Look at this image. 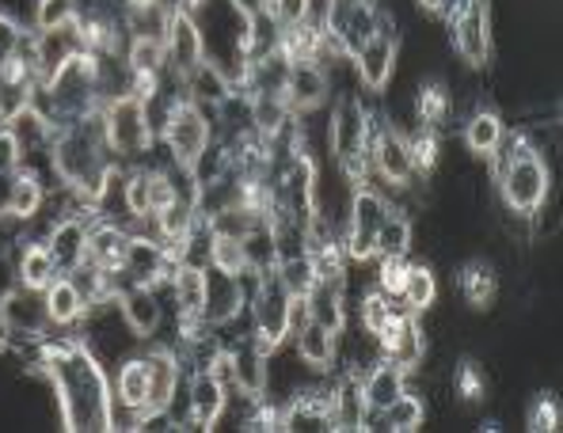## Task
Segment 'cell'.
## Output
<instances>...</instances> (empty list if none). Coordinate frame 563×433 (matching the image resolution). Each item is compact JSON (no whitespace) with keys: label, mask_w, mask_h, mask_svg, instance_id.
<instances>
[{"label":"cell","mask_w":563,"mask_h":433,"mask_svg":"<svg viewBox=\"0 0 563 433\" xmlns=\"http://www.w3.org/2000/svg\"><path fill=\"white\" fill-rule=\"evenodd\" d=\"M46 206V182L43 175L35 168H23L15 171L12 187H8V202H4V213L0 216H12V221H31V216H38Z\"/></svg>","instance_id":"obj_26"},{"label":"cell","mask_w":563,"mask_h":433,"mask_svg":"<svg viewBox=\"0 0 563 433\" xmlns=\"http://www.w3.org/2000/svg\"><path fill=\"white\" fill-rule=\"evenodd\" d=\"M416 4L422 8L427 15H442V8H445V0H416Z\"/></svg>","instance_id":"obj_49"},{"label":"cell","mask_w":563,"mask_h":433,"mask_svg":"<svg viewBox=\"0 0 563 433\" xmlns=\"http://www.w3.org/2000/svg\"><path fill=\"white\" fill-rule=\"evenodd\" d=\"M130 240H134V232L122 229L119 221L92 224V229H88V266H96V270H103V274H122Z\"/></svg>","instance_id":"obj_19"},{"label":"cell","mask_w":563,"mask_h":433,"mask_svg":"<svg viewBox=\"0 0 563 433\" xmlns=\"http://www.w3.org/2000/svg\"><path fill=\"white\" fill-rule=\"evenodd\" d=\"M404 391H408V373L396 362H388V357L369 369V377H362V396H366L369 414H380L388 403H396Z\"/></svg>","instance_id":"obj_27"},{"label":"cell","mask_w":563,"mask_h":433,"mask_svg":"<svg viewBox=\"0 0 563 433\" xmlns=\"http://www.w3.org/2000/svg\"><path fill=\"white\" fill-rule=\"evenodd\" d=\"M23 164V148L15 141V133L8 126H0V213H4V202H8V187H12L15 171Z\"/></svg>","instance_id":"obj_41"},{"label":"cell","mask_w":563,"mask_h":433,"mask_svg":"<svg viewBox=\"0 0 563 433\" xmlns=\"http://www.w3.org/2000/svg\"><path fill=\"white\" fill-rule=\"evenodd\" d=\"M126 69L130 73H164V69H168L164 38H130V46H126Z\"/></svg>","instance_id":"obj_37"},{"label":"cell","mask_w":563,"mask_h":433,"mask_svg":"<svg viewBox=\"0 0 563 433\" xmlns=\"http://www.w3.org/2000/svg\"><path fill=\"white\" fill-rule=\"evenodd\" d=\"M294 343H297V357H301L305 365H312L317 373L331 369V362H335V343H339V335H331L324 323L309 320V323H305V327L294 335Z\"/></svg>","instance_id":"obj_29"},{"label":"cell","mask_w":563,"mask_h":433,"mask_svg":"<svg viewBox=\"0 0 563 433\" xmlns=\"http://www.w3.org/2000/svg\"><path fill=\"white\" fill-rule=\"evenodd\" d=\"M114 308L122 312V323L134 331L137 338H153L164 323V304H161V289L148 286H122L114 293Z\"/></svg>","instance_id":"obj_15"},{"label":"cell","mask_w":563,"mask_h":433,"mask_svg":"<svg viewBox=\"0 0 563 433\" xmlns=\"http://www.w3.org/2000/svg\"><path fill=\"white\" fill-rule=\"evenodd\" d=\"M164 54H168V69L176 80H184L187 73L206 57V38H202V31H198V20L190 12H184L179 4H172V12H168Z\"/></svg>","instance_id":"obj_11"},{"label":"cell","mask_w":563,"mask_h":433,"mask_svg":"<svg viewBox=\"0 0 563 433\" xmlns=\"http://www.w3.org/2000/svg\"><path fill=\"white\" fill-rule=\"evenodd\" d=\"M77 20V0H38L35 4V31H62Z\"/></svg>","instance_id":"obj_42"},{"label":"cell","mask_w":563,"mask_h":433,"mask_svg":"<svg viewBox=\"0 0 563 433\" xmlns=\"http://www.w3.org/2000/svg\"><path fill=\"white\" fill-rule=\"evenodd\" d=\"M453 391H457L465 403H476V399H484V391H487L484 369H479L476 362H461L457 373H453Z\"/></svg>","instance_id":"obj_45"},{"label":"cell","mask_w":563,"mask_h":433,"mask_svg":"<svg viewBox=\"0 0 563 433\" xmlns=\"http://www.w3.org/2000/svg\"><path fill=\"white\" fill-rule=\"evenodd\" d=\"M282 430H335L331 419V388L301 391L282 407Z\"/></svg>","instance_id":"obj_23"},{"label":"cell","mask_w":563,"mask_h":433,"mask_svg":"<svg viewBox=\"0 0 563 433\" xmlns=\"http://www.w3.org/2000/svg\"><path fill=\"white\" fill-rule=\"evenodd\" d=\"M229 388L218 377H210L206 369L190 373L187 385V426L190 430H213V422L225 414Z\"/></svg>","instance_id":"obj_17"},{"label":"cell","mask_w":563,"mask_h":433,"mask_svg":"<svg viewBox=\"0 0 563 433\" xmlns=\"http://www.w3.org/2000/svg\"><path fill=\"white\" fill-rule=\"evenodd\" d=\"M114 399H119V403L126 407L134 419L145 411V403H148V365H145V357H126V362H122L119 380H114Z\"/></svg>","instance_id":"obj_31"},{"label":"cell","mask_w":563,"mask_h":433,"mask_svg":"<svg viewBox=\"0 0 563 433\" xmlns=\"http://www.w3.org/2000/svg\"><path fill=\"white\" fill-rule=\"evenodd\" d=\"M388 312H393V297H385L377 289V293H366L358 304V315H362V327H366V335H377L380 327H385Z\"/></svg>","instance_id":"obj_47"},{"label":"cell","mask_w":563,"mask_h":433,"mask_svg":"<svg viewBox=\"0 0 563 433\" xmlns=\"http://www.w3.org/2000/svg\"><path fill=\"white\" fill-rule=\"evenodd\" d=\"M408 252H411V221L404 213L388 210L385 224L377 232V255H408Z\"/></svg>","instance_id":"obj_40"},{"label":"cell","mask_w":563,"mask_h":433,"mask_svg":"<svg viewBox=\"0 0 563 433\" xmlns=\"http://www.w3.org/2000/svg\"><path fill=\"white\" fill-rule=\"evenodd\" d=\"M560 403L552 396H537L533 399V407H529V414H526V426L533 430V433H556L560 430Z\"/></svg>","instance_id":"obj_46"},{"label":"cell","mask_w":563,"mask_h":433,"mask_svg":"<svg viewBox=\"0 0 563 433\" xmlns=\"http://www.w3.org/2000/svg\"><path fill=\"white\" fill-rule=\"evenodd\" d=\"M38 373L54 385L62 426L69 433L114 430V391L92 346L77 335L43 338L38 343Z\"/></svg>","instance_id":"obj_1"},{"label":"cell","mask_w":563,"mask_h":433,"mask_svg":"<svg viewBox=\"0 0 563 433\" xmlns=\"http://www.w3.org/2000/svg\"><path fill=\"white\" fill-rule=\"evenodd\" d=\"M380 419H385L388 430L396 433H411L422 426V419H427V407H422L419 396H411V391H404L396 403H388L385 411H380Z\"/></svg>","instance_id":"obj_38"},{"label":"cell","mask_w":563,"mask_h":433,"mask_svg":"<svg viewBox=\"0 0 563 433\" xmlns=\"http://www.w3.org/2000/svg\"><path fill=\"white\" fill-rule=\"evenodd\" d=\"M450 111H453V99H450V88L442 80H427L416 96V119L419 126L427 130H442L450 122Z\"/></svg>","instance_id":"obj_33"},{"label":"cell","mask_w":563,"mask_h":433,"mask_svg":"<svg viewBox=\"0 0 563 433\" xmlns=\"http://www.w3.org/2000/svg\"><path fill=\"white\" fill-rule=\"evenodd\" d=\"M457 286H461V297H465L472 308H479V312L492 308L495 297H499V278H495L492 263H484V259H472L461 266Z\"/></svg>","instance_id":"obj_30"},{"label":"cell","mask_w":563,"mask_h":433,"mask_svg":"<svg viewBox=\"0 0 563 433\" xmlns=\"http://www.w3.org/2000/svg\"><path fill=\"white\" fill-rule=\"evenodd\" d=\"M328 99V73L320 62H301V65H289V77H286V103L289 111L301 119V114L317 111L320 103Z\"/></svg>","instance_id":"obj_20"},{"label":"cell","mask_w":563,"mask_h":433,"mask_svg":"<svg viewBox=\"0 0 563 433\" xmlns=\"http://www.w3.org/2000/svg\"><path fill=\"white\" fill-rule=\"evenodd\" d=\"M57 274L62 270H57V263H54V255H49L46 244H23L20 263H15V281H20V286L38 289V293H43Z\"/></svg>","instance_id":"obj_32"},{"label":"cell","mask_w":563,"mask_h":433,"mask_svg":"<svg viewBox=\"0 0 563 433\" xmlns=\"http://www.w3.org/2000/svg\"><path fill=\"white\" fill-rule=\"evenodd\" d=\"M380 266H377V286L385 297H400L404 293V281H408V255H377Z\"/></svg>","instance_id":"obj_43"},{"label":"cell","mask_w":563,"mask_h":433,"mask_svg":"<svg viewBox=\"0 0 563 433\" xmlns=\"http://www.w3.org/2000/svg\"><path fill=\"white\" fill-rule=\"evenodd\" d=\"M374 338H377L380 354L400 365L404 373H416L422 354H427V338H422L416 312H411V308H396V301H393V312H388L385 327H380Z\"/></svg>","instance_id":"obj_9"},{"label":"cell","mask_w":563,"mask_h":433,"mask_svg":"<svg viewBox=\"0 0 563 433\" xmlns=\"http://www.w3.org/2000/svg\"><path fill=\"white\" fill-rule=\"evenodd\" d=\"M23 35H27V27H20V23H15L12 15L0 12V85H4V65H8V57L15 54V46H20Z\"/></svg>","instance_id":"obj_48"},{"label":"cell","mask_w":563,"mask_h":433,"mask_svg":"<svg viewBox=\"0 0 563 433\" xmlns=\"http://www.w3.org/2000/svg\"><path fill=\"white\" fill-rule=\"evenodd\" d=\"M396 54H400V35H396V31H385V35L369 38V43L358 49V57H354L362 85L369 91H385L388 77H393V69H396Z\"/></svg>","instance_id":"obj_21"},{"label":"cell","mask_w":563,"mask_h":433,"mask_svg":"<svg viewBox=\"0 0 563 433\" xmlns=\"http://www.w3.org/2000/svg\"><path fill=\"white\" fill-rule=\"evenodd\" d=\"M450 43L472 69L492 65V4L487 0H445L442 8Z\"/></svg>","instance_id":"obj_6"},{"label":"cell","mask_w":563,"mask_h":433,"mask_svg":"<svg viewBox=\"0 0 563 433\" xmlns=\"http://www.w3.org/2000/svg\"><path fill=\"white\" fill-rule=\"evenodd\" d=\"M179 88H187V99L202 107L206 114L221 111V107L233 99V80H229V73L221 69L218 62H210V57H202V62L179 80Z\"/></svg>","instance_id":"obj_18"},{"label":"cell","mask_w":563,"mask_h":433,"mask_svg":"<svg viewBox=\"0 0 563 433\" xmlns=\"http://www.w3.org/2000/svg\"><path fill=\"white\" fill-rule=\"evenodd\" d=\"M148 365V403L141 414L153 411H172L179 396V377H184V365H179V354L172 346H153L145 354Z\"/></svg>","instance_id":"obj_14"},{"label":"cell","mask_w":563,"mask_h":433,"mask_svg":"<svg viewBox=\"0 0 563 433\" xmlns=\"http://www.w3.org/2000/svg\"><path fill=\"white\" fill-rule=\"evenodd\" d=\"M275 274H278L282 286H286L289 297H309L312 286L320 281L317 263H312L309 252H305V255H289V259H278Z\"/></svg>","instance_id":"obj_35"},{"label":"cell","mask_w":563,"mask_h":433,"mask_svg":"<svg viewBox=\"0 0 563 433\" xmlns=\"http://www.w3.org/2000/svg\"><path fill=\"white\" fill-rule=\"evenodd\" d=\"M408 141V156H411V171L416 175H430L438 168V156H442V141H438V130L419 126Z\"/></svg>","instance_id":"obj_39"},{"label":"cell","mask_w":563,"mask_h":433,"mask_svg":"<svg viewBox=\"0 0 563 433\" xmlns=\"http://www.w3.org/2000/svg\"><path fill=\"white\" fill-rule=\"evenodd\" d=\"M492 171L507 210L533 221L541 213L544 198H549V168H544L533 141L526 133H507L492 156Z\"/></svg>","instance_id":"obj_2"},{"label":"cell","mask_w":563,"mask_h":433,"mask_svg":"<svg viewBox=\"0 0 563 433\" xmlns=\"http://www.w3.org/2000/svg\"><path fill=\"white\" fill-rule=\"evenodd\" d=\"M309 301V315L317 323H324L331 335H343V323H346V297H343V281L335 278H320L312 286V293L305 297Z\"/></svg>","instance_id":"obj_28"},{"label":"cell","mask_w":563,"mask_h":433,"mask_svg":"<svg viewBox=\"0 0 563 433\" xmlns=\"http://www.w3.org/2000/svg\"><path fill=\"white\" fill-rule=\"evenodd\" d=\"M8 346H12V327H8L4 312H0V349H8Z\"/></svg>","instance_id":"obj_50"},{"label":"cell","mask_w":563,"mask_h":433,"mask_svg":"<svg viewBox=\"0 0 563 433\" xmlns=\"http://www.w3.org/2000/svg\"><path fill=\"white\" fill-rule=\"evenodd\" d=\"M210 266H218V270L225 274H240L244 270V244L233 236H213L210 240Z\"/></svg>","instance_id":"obj_44"},{"label":"cell","mask_w":563,"mask_h":433,"mask_svg":"<svg viewBox=\"0 0 563 433\" xmlns=\"http://www.w3.org/2000/svg\"><path fill=\"white\" fill-rule=\"evenodd\" d=\"M388 210H393V206H388L374 187H354L351 216H346V232H343L346 259H354V263L374 259L377 232H380V224H385Z\"/></svg>","instance_id":"obj_8"},{"label":"cell","mask_w":563,"mask_h":433,"mask_svg":"<svg viewBox=\"0 0 563 433\" xmlns=\"http://www.w3.org/2000/svg\"><path fill=\"white\" fill-rule=\"evenodd\" d=\"M434 297H438L434 270H430V266H408V281H404V293H400L404 308H411V312L419 315L434 304Z\"/></svg>","instance_id":"obj_36"},{"label":"cell","mask_w":563,"mask_h":433,"mask_svg":"<svg viewBox=\"0 0 563 433\" xmlns=\"http://www.w3.org/2000/svg\"><path fill=\"white\" fill-rule=\"evenodd\" d=\"M331 419H335V430H369V407L362 396L358 369L343 373V380H335V388H331Z\"/></svg>","instance_id":"obj_22"},{"label":"cell","mask_w":563,"mask_h":433,"mask_svg":"<svg viewBox=\"0 0 563 433\" xmlns=\"http://www.w3.org/2000/svg\"><path fill=\"white\" fill-rule=\"evenodd\" d=\"M331 156H335L339 171L351 187H369L374 160H369V145H374V119H369L366 103L358 96L339 99L335 114H331Z\"/></svg>","instance_id":"obj_3"},{"label":"cell","mask_w":563,"mask_h":433,"mask_svg":"<svg viewBox=\"0 0 563 433\" xmlns=\"http://www.w3.org/2000/svg\"><path fill=\"white\" fill-rule=\"evenodd\" d=\"M289 301H294V297L286 293L278 274L263 270L255 293L247 297V304H252V343L260 346L263 354H275L289 338Z\"/></svg>","instance_id":"obj_7"},{"label":"cell","mask_w":563,"mask_h":433,"mask_svg":"<svg viewBox=\"0 0 563 433\" xmlns=\"http://www.w3.org/2000/svg\"><path fill=\"white\" fill-rule=\"evenodd\" d=\"M503 137H507V126H503V119L495 111H476L468 119V126H465V141H468V148L476 156H484V160H492L495 156V148L503 145Z\"/></svg>","instance_id":"obj_34"},{"label":"cell","mask_w":563,"mask_h":433,"mask_svg":"<svg viewBox=\"0 0 563 433\" xmlns=\"http://www.w3.org/2000/svg\"><path fill=\"white\" fill-rule=\"evenodd\" d=\"M103 133L114 160H141L156 148V130L148 119V103L134 91L114 96L103 103Z\"/></svg>","instance_id":"obj_5"},{"label":"cell","mask_w":563,"mask_h":433,"mask_svg":"<svg viewBox=\"0 0 563 433\" xmlns=\"http://www.w3.org/2000/svg\"><path fill=\"white\" fill-rule=\"evenodd\" d=\"M369 160L374 171L385 175L393 187H411L416 171H411V156H408V141L396 126H388L385 119L374 122V145H369Z\"/></svg>","instance_id":"obj_13"},{"label":"cell","mask_w":563,"mask_h":433,"mask_svg":"<svg viewBox=\"0 0 563 433\" xmlns=\"http://www.w3.org/2000/svg\"><path fill=\"white\" fill-rule=\"evenodd\" d=\"M0 312H4L8 327H12V343L20 338V343H43L49 338V312H46V301L38 289H27L15 281L12 289H8L4 297H0Z\"/></svg>","instance_id":"obj_10"},{"label":"cell","mask_w":563,"mask_h":433,"mask_svg":"<svg viewBox=\"0 0 563 433\" xmlns=\"http://www.w3.org/2000/svg\"><path fill=\"white\" fill-rule=\"evenodd\" d=\"M43 301H46V312H49V323L54 327H73L88 315V301L80 293V286L69 278V274H57L54 281L43 289Z\"/></svg>","instance_id":"obj_24"},{"label":"cell","mask_w":563,"mask_h":433,"mask_svg":"<svg viewBox=\"0 0 563 433\" xmlns=\"http://www.w3.org/2000/svg\"><path fill=\"white\" fill-rule=\"evenodd\" d=\"M244 312V289H240L236 274H225L218 266L206 263V308H202V323L210 331H221Z\"/></svg>","instance_id":"obj_12"},{"label":"cell","mask_w":563,"mask_h":433,"mask_svg":"<svg viewBox=\"0 0 563 433\" xmlns=\"http://www.w3.org/2000/svg\"><path fill=\"white\" fill-rule=\"evenodd\" d=\"M267 357L271 354H263V349L255 346L252 338H247L244 346H233V388L244 391L247 403H252V399L267 396V380H271Z\"/></svg>","instance_id":"obj_25"},{"label":"cell","mask_w":563,"mask_h":433,"mask_svg":"<svg viewBox=\"0 0 563 433\" xmlns=\"http://www.w3.org/2000/svg\"><path fill=\"white\" fill-rule=\"evenodd\" d=\"M85 213L62 216L46 236V247H49V255H54V263L62 274H73L88 263V229H92V224H88Z\"/></svg>","instance_id":"obj_16"},{"label":"cell","mask_w":563,"mask_h":433,"mask_svg":"<svg viewBox=\"0 0 563 433\" xmlns=\"http://www.w3.org/2000/svg\"><path fill=\"white\" fill-rule=\"evenodd\" d=\"M156 141H164L168 160L176 164V168L198 171L202 156L210 153L213 122H210V114H206L198 103H190L187 96H172L168 107H164V114H161Z\"/></svg>","instance_id":"obj_4"}]
</instances>
